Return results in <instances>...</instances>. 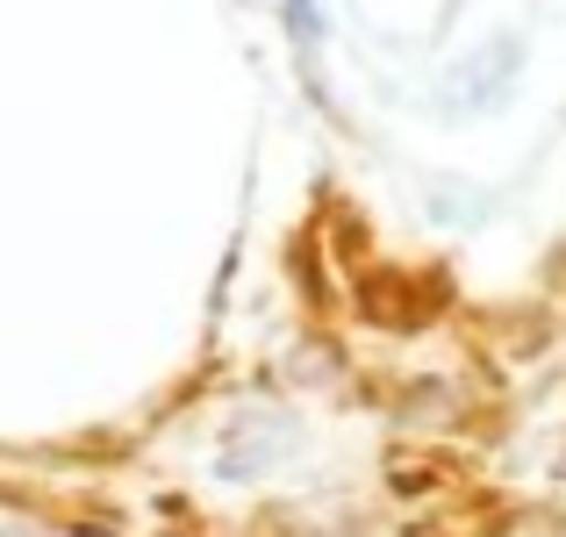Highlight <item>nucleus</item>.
Masks as SVG:
<instances>
[{"instance_id": "obj_1", "label": "nucleus", "mask_w": 566, "mask_h": 537, "mask_svg": "<svg viewBox=\"0 0 566 537\" xmlns=\"http://www.w3.org/2000/svg\"><path fill=\"white\" fill-rule=\"evenodd\" d=\"M516 72H524V43L516 36H488L473 57H459L452 72H444V86H438V101L452 115H488L502 94L516 86Z\"/></svg>"}, {"instance_id": "obj_2", "label": "nucleus", "mask_w": 566, "mask_h": 537, "mask_svg": "<svg viewBox=\"0 0 566 537\" xmlns=\"http://www.w3.org/2000/svg\"><path fill=\"white\" fill-rule=\"evenodd\" d=\"M302 438V423H294L287 409H244L230 423V438H222L216 452V481H259L265 466H280V452Z\"/></svg>"}, {"instance_id": "obj_3", "label": "nucleus", "mask_w": 566, "mask_h": 537, "mask_svg": "<svg viewBox=\"0 0 566 537\" xmlns=\"http://www.w3.org/2000/svg\"><path fill=\"white\" fill-rule=\"evenodd\" d=\"M280 14H287V29H294V43H302V51H316V43H323V14H316V0H280Z\"/></svg>"}]
</instances>
